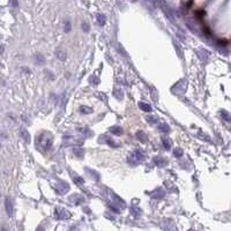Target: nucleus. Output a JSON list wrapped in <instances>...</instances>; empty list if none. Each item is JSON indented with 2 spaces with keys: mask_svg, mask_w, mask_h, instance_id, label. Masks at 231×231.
<instances>
[{
  "mask_svg": "<svg viewBox=\"0 0 231 231\" xmlns=\"http://www.w3.org/2000/svg\"><path fill=\"white\" fill-rule=\"evenodd\" d=\"M6 210H7V214L8 215H12L13 214V205H12V202H11V200L7 198L6 199Z\"/></svg>",
  "mask_w": 231,
  "mask_h": 231,
  "instance_id": "f257e3e1",
  "label": "nucleus"
},
{
  "mask_svg": "<svg viewBox=\"0 0 231 231\" xmlns=\"http://www.w3.org/2000/svg\"><path fill=\"white\" fill-rule=\"evenodd\" d=\"M140 106H141V108H143V109H145V110H146V111H147V112H149V111H151V108H150V106H147V105H145V104H140Z\"/></svg>",
  "mask_w": 231,
  "mask_h": 231,
  "instance_id": "f03ea898",
  "label": "nucleus"
}]
</instances>
